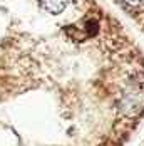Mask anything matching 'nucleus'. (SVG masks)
<instances>
[{
  "label": "nucleus",
  "mask_w": 144,
  "mask_h": 146,
  "mask_svg": "<svg viewBox=\"0 0 144 146\" xmlns=\"http://www.w3.org/2000/svg\"><path fill=\"white\" fill-rule=\"evenodd\" d=\"M124 3H127V5H131V7H136V5H139L143 0H122Z\"/></svg>",
  "instance_id": "nucleus-3"
},
{
  "label": "nucleus",
  "mask_w": 144,
  "mask_h": 146,
  "mask_svg": "<svg viewBox=\"0 0 144 146\" xmlns=\"http://www.w3.org/2000/svg\"><path fill=\"white\" fill-rule=\"evenodd\" d=\"M144 109V91L141 89H129L119 101V111L126 116H137Z\"/></svg>",
  "instance_id": "nucleus-1"
},
{
  "label": "nucleus",
  "mask_w": 144,
  "mask_h": 146,
  "mask_svg": "<svg viewBox=\"0 0 144 146\" xmlns=\"http://www.w3.org/2000/svg\"><path fill=\"white\" fill-rule=\"evenodd\" d=\"M69 0H42V5L50 12V14H60L67 7Z\"/></svg>",
  "instance_id": "nucleus-2"
}]
</instances>
